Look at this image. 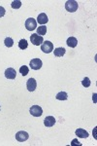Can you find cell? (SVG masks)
<instances>
[{"label": "cell", "instance_id": "1", "mask_svg": "<svg viewBox=\"0 0 97 146\" xmlns=\"http://www.w3.org/2000/svg\"><path fill=\"white\" fill-rule=\"evenodd\" d=\"M79 8V5H78V2L75 1V0H68L65 3V9L70 13H74L78 10Z\"/></svg>", "mask_w": 97, "mask_h": 146}, {"label": "cell", "instance_id": "2", "mask_svg": "<svg viewBox=\"0 0 97 146\" xmlns=\"http://www.w3.org/2000/svg\"><path fill=\"white\" fill-rule=\"evenodd\" d=\"M30 41H31V43L33 45L39 46L43 44L44 38H43V36H40V35H38L37 33H34V34H31V36H30Z\"/></svg>", "mask_w": 97, "mask_h": 146}, {"label": "cell", "instance_id": "3", "mask_svg": "<svg viewBox=\"0 0 97 146\" xmlns=\"http://www.w3.org/2000/svg\"><path fill=\"white\" fill-rule=\"evenodd\" d=\"M29 112L34 117H41L42 114H43V109L39 105H33V106L30 107Z\"/></svg>", "mask_w": 97, "mask_h": 146}, {"label": "cell", "instance_id": "4", "mask_svg": "<svg viewBox=\"0 0 97 146\" xmlns=\"http://www.w3.org/2000/svg\"><path fill=\"white\" fill-rule=\"evenodd\" d=\"M41 50L44 52L45 54H49L53 50V44L49 41H44L43 44L41 45Z\"/></svg>", "mask_w": 97, "mask_h": 146}, {"label": "cell", "instance_id": "5", "mask_svg": "<svg viewBox=\"0 0 97 146\" xmlns=\"http://www.w3.org/2000/svg\"><path fill=\"white\" fill-rule=\"evenodd\" d=\"M36 27H37V23L34 19L33 18L27 19L26 22H25V27H26L27 30H29V31H33V30L36 29Z\"/></svg>", "mask_w": 97, "mask_h": 146}, {"label": "cell", "instance_id": "6", "mask_svg": "<svg viewBox=\"0 0 97 146\" xmlns=\"http://www.w3.org/2000/svg\"><path fill=\"white\" fill-rule=\"evenodd\" d=\"M29 65L31 67V69L39 70L42 67V65H43V62H42V60L40 58H33V60H30Z\"/></svg>", "mask_w": 97, "mask_h": 146}, {"label": "cell", "instance_id": "7", "mask_svg": "<svg viewBox=\"0 0 97 146\" xmlns=\"http://www.w3.org/2000/svg\"><path fill=\"white\" fill-rule=\"evenodd\" d=\"M28 138H29V135L24 131H18L16 133V139L20 142H23V141H26Z\"/></svg>", "mask_w": 97, "mask_h": 146}, {"label": "cell", "instance_id": "8", "mask_svg": "<svg viewBox=\"0 0 97 146\" xmlns=\"http://www.w3.org/2000/svg\"><path fill=\"white\" fill-rule=\"evenodd\" d=\"M26 88L29 92H34L37 88V82L34 78H29L26 82Z\"/></svg>", "mask_w": 97, "mask_h": 146}, {"label": "cell", "instance_id": "9", "mask_svg": "<svg viewBox=\"0 0 97 146\" xmlns=\"http://www.w3.org/2000/svg\"><path fill=\"white\" fill-rule=\"evenodd\" d=\"M16 76V71L13 67H9L5 70V77L7 79L14 80Z\"/></svg>", "mask_w": 97, "mask_h": 146}, {"label": "cell", "instance_id": "10", "mask_svg": "<svg viewBox=\"0 0 97 146\" xmlns=\"http://www.w3.org/2000/svg\"><path fill=\"white\" fill-rule=\"evenodd\" d=\"M54 124H55V119L53 116H48L44 120V125L47 128H51V127L54 126Z\"/></svg>", "mask_w": 97, "mask_h": 146}, {"label": "cell", "instance_id": "11", "mask_svg": "<svg viewBox=\"0 0 97 146\" xmlns=\"http://www.w3.org/2000/svg\"><path fill=\"white\" fill-rule=\"evenodd\" d=\"M37 22H38V23H40V25H44L45 23H47L49 22L48 16H47L45 13L39 14V16H38V18H37Z\"/></svg>", "mask_w": 97, "mask_h": 146}, {"label": "cell", "instance_id": "12", "mask_svg": "<svg viewBox=\"0 0 97 146\" xmlns=\"http://www.w3.org/2000/svg\"><path fill=\"white\" fill-rule=\"evenodd\" d=\"M76 135L78 136V137H80V138H86L87 136H88V133L86 131V129H76Z\"/></svg>", "mask_w": 97, "mask_h": 146}, {"label": "cell", "instance_id": "13", "mask_svg": "<svg viewBox=\"0 0 97 146\" xmlns=\"http://www.w3.org/2000/svg\"><path fill=\"white\" fill-rule=\"evenodd\" d=\"M66 44H67V46H69L70 48H75V47H77L78 45V40L77 38H75V37H69V38L67 39V41H66Z\"/></svg>", "mask_w": 97, "mask_h": 146}, {"label": "cell", "instance_id": "14", "mask_svg": "<svg viewBox=\"0 0 97 146\" xmlns=\"http://www.w3.org/2000/svg\"><path fill=\"white\" fill-rule=\"evenodd\" d=\"M65 52L66 50L64 48H62V47L56 48V49H54V56H57V58H61V56H63L65 55Z\"/></svg>", "mask_w": 97, "mask_h": 146}, {"label": "cell", "instance_id": "15", "mask_svg": "<svg viewBox=\"0 0 97 146\" xmlns=\"http://www.w3.org/2000/svg\"><path fill=\"white\" fill-rule=\"evenodd\" d=\"M55 98H56V100H66L68 98V95L65 92H59V93L56 95Z\"/></svg>", "mask_w": 97, "mask_h": 146}, {"label": "cell", "instance_id": "16", "mask_svg": "<svg viewBox=\"0 0 97 146\" xmlns=\"http://www.w3.org/2000/svg\"><path fill=\"white\" fill-rule=\"evenodd\" d=\"M27 47H28V42L26 40L20 39V42H18V48H20V50H25V49H27Z\"/></svg>", "mask_w": 97, "mask_h": 146}, {"label": "cell", "instance_id": "17", "mask_svg": "<svg viewBox=\"0 0 97 146\" xmlns=\"http://www.w3.org/2000/svg\"><path fill=\"white\" fill-rule=\"evenodd\" d=\"M47 33V27H45V25H41V27H39L37 28V34L38 35H41V36H43Z\"/></svg>", "mask_w": 97, "mask_h": 146}, {"label": "cell", "instance_id": "18", "mask_svg": "<svg viewBox=\"0 0 97 146\" xmlns=\"http://www.w3.org/2000/svg\"><path fill=\"white\" fill-rule=\"evenodd\" d=\"M4 44H5L6 47L8 48H11L14 45V40L11 38V37H6L5 40H4Z\"/></svg>", "mask_w": 97, "mask_h": 146}, {"label": "cell", "instance_id": "19", "mask_svg": "<svg viewBox=\"0 0 97 146\" xmlns=\"http://www.w3.org/2000/svg\"><path fill=\"white\" fill-rule=\"evenodd\" d=\"M20 73L22 76H26L28 73H29V68H28L26 65H22V66L20 68Z\"/></svg>", "mask_w": 97, "mask_h": 146}, {"label": "cell", "instance_id": "20", "mask_svg": "<svg viewBox=\"0 0 97 146\" xmlns=\"http://www.w3.org/2000/svg\"><path fill=\"white\" fill-rule=\"evenodd\" d=\"M11 7L13 9H20L22 7V1L20 0H15L11 3Z\"/></svg>", "mask_w": 97, "mask_h": 146}, {"label": "cell", "instance_id": "21", "mask_svg": "<svg viewBox=\"0 0 97 146\" xmlns=\"http://www.w3.org/2000/svg\"><path fill=\"white\" fill-rule=\"evenodd\" d=\"M90 84H91V82H90V80H89L88 77H84V78L82 79V85L84 87V88H88V87L90 86Z\"/></svg>", "mask_w": 97, "mask_h": 146}, {"label": "cell", "instance_id": "22", "mask_svg": "<svg viewBox=\"0 0 97 146\" xmlns=\"http://www.w3.org/2000/svg\"><path fill=\"white\" fill-rule=\"evenodd\" d=\"M5 14H6L5 8H4V7H2V6H0V18L4 17V16H5Z\"/></svg>", "mask_w": 97, "mask_h": 146}, {"label": "cell", "instance_id": "23", "mask_svg": "<svg viewBox=\"0 0 97 146\" xmlns=\"http://www.w3.org/2000/svg\"><path fill=\"white\" fill-rule=\"evenodd\" d=\"M71 145H72V146H76V145L81 146V145H82V143H81V142H79V141H78V139H73V140H72V142H71Z\"/></svg>", "mask_w": 97, "mask_h": 146}]
</instances>
